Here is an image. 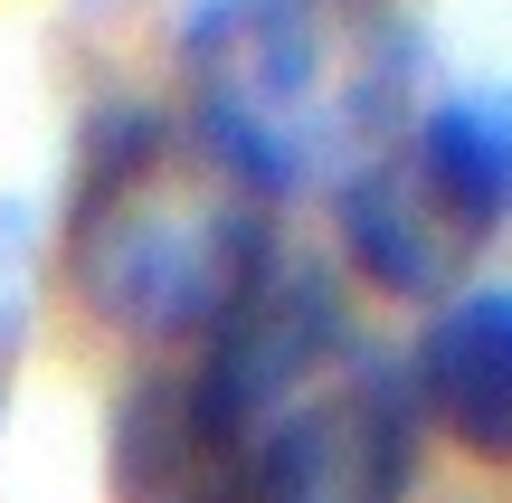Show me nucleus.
<instances>
[{
    "label": "nucleus",
    "mask_w": 512,
    "mask_h": 503,
    "mask_svg": "<svg viewBox=\"0 0 512 503\" xmlns=\"http://www.w3.org/2000/svg\"><path fill=\"white\" fill-rule=\"evenodd\" d=\"M275 266V200L200 133H171L152 114L114 124L86 152V181L67 209V285L95 323L143 342L219 333Z\"/></svg>",
    "instance_id": "f257e3e1"
},
{
    "label": "nucleus",
    "mask_w": 512,
    "mask_h": 503,
    "mask_svg": "<svg viewBox=\"0 0 512 503\" xmlns=\"http://www.w3.org/2000/svg\"><path fill=\"white\" fill-rule=\"evenodd\" d=\"M512 209V133L475 105H446L427 124L389 133L342 181V247L380 295L437 304Z\"/></svg>",
    "instance_id": "7ed1b4c3"
},
{
    "label": "nucleus",
    "mask_w": 512,
    "mask_h": 503,
    "mask_svg": "<svg viewBox=\"0 0 512 503\" xmlns=\"http://www.w3.org/2000/svg\"><path fill=\"white\" fill-rule=\"evenodd\" d=\"M313 380L275 371L238 333H209L200 361H162L114 399L105 437V485L114 503H256L275 418Z\"/></svg>",
    "instance_id": "20e7f679"
},
{
    "label": "nucleus",
    "mask_w": 512,
    "mask_h": 503,
    "mask_svg": "<svg viewBox=\"0 0 512 503\" xmlns=\"http://www.w3.org/2000/svg\"><path fill=\"white\" fill-rule=\"evenodd\" d=\"M351 76L361 57L313 0H209L190 19V133L228 152L266 200H285L342 133L380 114V95Z\"/></svg>",
    "instance_id": "f03ea898"
},
{
    "label": "nucleus",
    "mask_w": 512,
    "mask_h": 503,
    "mask_svg": "<svg viewBox=\"0 0 512 503\" xmlns=\"http://www.w3.org/2000/svg\"><path fill=\"white\" fill-rule=\"evenodd\" d=\"M408 456H418L408 390L370 371H332L275 418L256 503H408Z\"/></svg>",
    "instance_id": "39448f33"
},
{
    "label": "nucleus",
    "mask_w": 512,
    "mask_h": 503,
    "mask_svg": "<svg viewBox=\"0 0 512 503\" xmlns=\"http://www.w3.org/2000/svg\"><path fill=\"white\" fill-rule=\"evenodd\" d=\"M408 418L446 437L456 456L503 466L512 456V285H465L408 342Z\"/></svg>",
    "instance_id": "423d86ee"
}]
</instances>
